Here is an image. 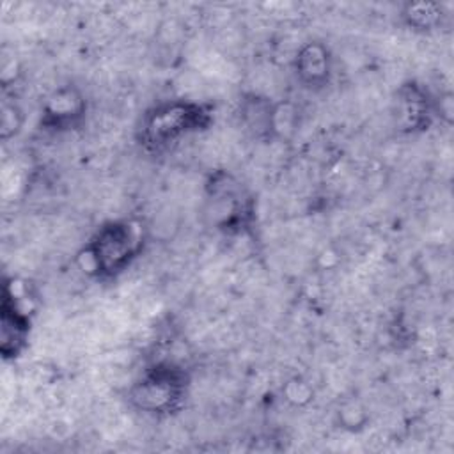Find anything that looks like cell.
Wrapping results in <instances>:
<instances>
[{"label":"cell","mask_w":454,"mask_h":454,"mask_svg":"<svg viewBox=\"0 0 454 454\" xmlns=\"http://www.w3.org/2000/svg\"><path fill=\"white\" fill-rule=\"evenodd\" d=\"M213 121L211 108L188 99H167L151 106L140 119L138 142L151 153L168 149L181 138L206 129Z\"/></svg>","instance_id":"obj_1"},{"label":"cell","mask_w":454,"mask_h":454,"mask_svg":"<svg viewBox=\"0 0 454 454\" xmlns=\"http://www.w3.org/2000/svg\"><path fill=\"white\" fill-rule=\"evenodd\" d=\"M142 247L144 234L135 222L108 220L85 243V266L96 278H115L140 255Z\"/></svg>","instance_id":"obj_2"},{"label":"cell","mask_w":454,"mask_h":454,"mask_svg":"<svg viewBox=\"0 0 454 454\" xmlns=\"http://www.w3.org/2000/svg\"><path fill=\"white\" fill-rule=\"evenodd\" d=\"M190 387L188 372L174 362H156L144 369L129 387V404L147 415H170L177 411Z\"/></svg>","instance_id":"obj_3"},{"label":"cell","mask_w":454,"mask_h":454,"mask_svg":"<svg viewBox=\"0 0 454 454\" xmlns=\"http://www.w3.org/2000/svg\"><path fill=\"white\" fill-rule=\"evenodd\" d=\"M209 215L216 229L223 232H241L254 220V200L243 186L229 174L218 172L207 183Z\"/></svg>","instance_id":"obj_4"},{"label":"cell","mask_w":454,"mask_h":454,"mask_svg":"<svg viewBox=\"0 0 454 454\" xmlns=\"http://www.w3.org/2000/svg\"><path fill=\"white\" fill-rule=\"evenodd\" d=\"M14 280L4 282L2 298V333H0V351L5 360L18 358L27 348L30 335V312L21 305L18 293L14 291Z\"/></svg>","instance_id":"obj_5"},{"label":"cell","mask_w":454,"mask_h":454,"mask_svg":"<svg viewBox=\"0 0 454 454\" xmlns=\"http://www.w3.org/2000/svg\"><path fill=\"white\" fill-rule=\"evenodd\" d=\"M85 114V99L73 85H64L53 90L41 110V126L51 131L71 129Z\"/></svg>","instance_id":"obj_6"},{"label":"cell","mask_w":454,"mask_h":454,"mask_svg":"<svg viewBox=\"0 0 454 454\" xmlns=\"http://www.w3.org/2000/svg\"><path fill=\"white\" fill-rule=\"evenodd\" d=\"M294 73L298 82L310 90H319L332 78V53L319 41L305 43L294 57Z\"/></svg>","instance_id":"obj_7"},{"label":"cell","mask_w":454,"mask_h":454,"mask_svg":"<svg viewBox=\"0 0 454 454\" xmlns=\"http://www.w3.org/2000/svg\"><path fill=\"white\" fill-rule=\"evenodd\" d=\"M278 106L264 96L250 94L241 99L239 115L247 129L257 138H270L278 129Z\"/></svg>","instance_id":"obj_8"},{"label":"cell","mask_w":454,"mask_h":454,"mask_svg":"<svg viewBox=\"0 0 454 454\" xmlns=\"http://www.w3.org/2000/svg\"><path fill=\"white\" fill-rule=\"evenodd\" d=\"M397 105H399L397 115H399L401 128L408 131H415L429 124V117H431L429 101L426 92L419 85L415 83L403 85L399 89Z\"/></svg>","instance_id":"obj_9"},{"label":"cell","mask_w":454,"mask_h":454,"mask_svg":"<svg viewBox=\"0 0 454 454\" xmlns=\"http://www.w3.org/2000/svg\"><path fill=\"white\" fill-rule=\"evenodd\" d=\"M401 18L410 28L427 32L442 23L443 7L440 4L431 2H413L403 7Z\"/></svg>","instance_id":"obj_10"},{"label":"cell","mask_w":454,"mask_h":454,"mask_svg":"<svg viewBox=\"0 0 454 454\" xmlns=\"http://www.w3.org/2000/svg\"><path fill=\"white\" fill-rule=\"evenodd\" d=\"M21 126V110L14 103H4L2 106V138H11Z\"/></svg>","instance_id":"obj_11"}]
</instances>
